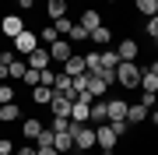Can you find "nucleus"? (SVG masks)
I'll list each match as a JSON object with an SVG mask.
<instances>
[{
    "instance_id": "obj_47",
    "label": "nucleus",
    "mask_w": 158,
    "mask_h": 155,
    "mask_svg": "<svg viewBox=\"0 0 158 155\" xmlns=\"http://www.w3.org/2000/svg\"><path fill=\"white\" fill-rule=\"evenodd\" d=\"M155 4H158V0H155Z\"/></svg>"
},
{
    "instance_id": "obj_24",
    "label": "nucleus",
    "mask_w": 158,
    "mask_h": 155,
    "mask_svg": "<svg viewBox=\"0 0 158 155\" xmlns=\"http://www.w3.org/2000/svg\"><path fill=\"white\" fill-rule=\"evenodd\" d=\"M32 99H35L39 106H49V99H53V88H46V85H35V88H32Z\"/></svg>"
},
{
    "instance_id": "obj_37",
    "label": "nucleus",
    "mask_w": 158,
    "mask_h": 155,
    "mask_svg": "<svg viewBox=\"0 0 158 155\" xmlns=\"http://www.w3.org/2000/svg\"><path fill=\"white\" fill-rule=\"evenodd\" d=\"M155 102H158V95H155V92H141V106H148V109H151Z\"/></svg>"
},
{
    "instance_id": "obj_11",
    "label": "nucleus",
    "mask_w": 158,
    "mask_h": 155,
    "mask_svg": "<svg viewBox=\"0 0 158 155\" xmlns=\"http://www.w3.org/2000/svg\"><path fill=\"white\" fill-rule=\"evenodd\" d=\"M25 63H28V67H35V71H46V67H49V50H32L28 53V57H25Z\"/></svg>"
},
{
    "instance_id": "obj_30",
    "label": "nucleus",
    "mask_w": 158,
    "mask_h": 155,
    "mask_svg": "<svg viewBox=\"0 0 158 155\" xmlns=\"http://www.w3.org/2000/svg\"><path fill=\"white\" fill-rule=\"evenodd\" d=\"M39 39L46 42V46H53V42H56V39H60V35H56V28H53V25H46V28L39 32Z\"/></svg>"
},
{
    "instance_id": "obj_13",
    "label": "nucleus",
    "mask_w": 158,
    "mask_h": 155,
    "mask_svg": "<svg viewBox=\"0 0 158 155\" xmlns=\"http://www.w3.org/2000/svg\"><path fill=\"white\" fill-rule=\"evenodd\" d=\"M63 74H70V78H77V74H85V53H74V57L63 63Z\"/></svg>"
},
{
    "instance_id": "obj_38",
    "label": "nucleus",
    "mask_w": 158,
    "mask_h": 155,
    "mask_svg": "<svg viewBox=\"0 0 158 155\" xmlns=\"http://www.w3.org/2000/svg\"><path fill=\"white\" fill-rule=\"evenodd\" d=\"M35 155H60L56 144H46V148H35Z\"/></svg>"
},
{
    "instance_id": "obj_46",
    "label": "nucleus",
    "mask_w": 158,
    "mask_h": 155,
    "mask_svg": "<svg viewBox=\"0 0 158 155\" xmlns=\"http://www.w3.org/2000/svg\"><path fill=\"white\" fill-rule=\"evenodd\" d=\"M155 109H158V102H155Z\"/></svg>"
},
{
    "instance_id": "obj_19",
    "label": "nucleus",
    "mask_w": 158,
    "mask_h": 155,
    "mask_svg": "<svg viewBox=\"0 0 158 155\" xmlns=\"http://www.w3.org/2000/svg\"><path fill=\"white\" fill-rule=\"evenodd\" d=\"M98 60H102L106 71H116V67H119V53H116V50H98Z\"/></svg>"
},
{
    "instance_id": "obj_4",
    "label": "nucleus",
    "mask_w": 158,
    "mask_h": 155,
    "mask_svg": "<svg viewBox=\"0 0 158 155\" xmlns=\"http://www.w3.org/2000/svg\"><path fill=\"white\" fill-rule=\"evenodd\" d=\"M14 53H21V57H28L32 50H39V32H32V28H25L21 35H14Z\"/></svg>"
},
{
    "instance_id": "obj_15",
    "label": "nucleus",
    "mask_w": 158,
    "mask_h": 155,
    "mask_svg": "<svg viewBox=\"0 0 158 155\" xmlns=\"http://www.w3.org/2000/svg\"><path fill=\"white\" fill-rule=\"evenodd\" d=\"M141 92H155V95H158V74H155L151 67L141 71Z\"/></svg>"
},
{
    "instance_id": "obj_10",
    "label": "nucleus",
    "mask_w": 158,
    "mask_h": 155,
    "mask_svg": "<svg viewBox=\"0 0 158 155\" xmlns=\"http://www.w3.org/2000/svg\"><path fill=\"white\" fill-rule=\"evenodd\" d=\"M116 53H119V60H137L141 57V46H137V39H119Z\"/></svg>"
},
{
    "instance_id": "obj_1",
    "label": "nucleus",
    "mask_w": 158,
    "mask_h": 155,
    "mask_svg": "<svg viewBox=\"0 0 158 155\" xmlns=\"http://www.w3.org/2000/svg\"><path fill=\"white\" fill-rule=\"evenodd\" d=\"M141 63L137 60H119V67H116V85H123V88H141Z\"/></svg>"
},
{
    "instance_id": "obj_21",
    "label": "nucleus",
    "mask_w": 158,
    "mask_h": 155,
    "mask_svg": "<svg viewBox=\"0 0 158 155\" xmlns=\"http://www.w3.org/2000/svg\"><path fill=\"white\" fill-rule=\"evenodd\" d=\"M91 123H106V99H95L91 102V116H88Z\"/></svg>"
},
{
    "instance_id": "obj_33",
    "label": "nucleus",
    "mask_w": 158,
    "mask_h": 155,
    "mask_svg": "<svg viewBox=\"0 0 158 155\" xmlns=\"http://www.w3.org/2000/svg\"><path fill=\"white\" fill-rule=\"evenodd\" d=\"M4 102H14V88L7 85V81L0 85V106H4Z\"/></svg>"
},
{
    "instance_id": "obj_2",
    "label": "nucleus",
    "mask_w": 158,
    "mask_h": 155,
    "mask_svg": "<svg viewBox=\"0 0 158 155\" xmlns=\"http://www.w3.org/2000/svg\"><path fill=\"white\" fill-rule=\"evenodd\" d=\"M67 134L74 138V148H81V152L95 148V127H88V123H74V120H70Z\"/></svg>"
},
{
    "instance_id": "obj_23",
    "label": "nucleus",
    "mask_w": 158,
    "mask_h": 155,
    "mask_svg": "<svg viewBox=\"0 0 158 155\" xmlns=\"http://www.w3.org/2000/svg\"><path fill=\"white\" fill-rule=\"evenodd\" d=\"M25 71H28V63H25V60H11V63H7V78H18V81H21L25 78Z\"/></svg>"
},
{
    "instance_id": "obj_26",
    "label": "nucleus",
    "mask_w": 158,
    "mask_h": 155,
    "mask_svg": "<svg viewBox=\"0 0 158 155\" xmlns=\"http://www.w3.org/2000/svg\"><path fill=\"white\" fill-rule=\"evenodd\" d=\"M53 141H56V131H53V127H42V134L32 144H35V148H46V144H53Z\"/></svg>"
},
{
    "instance_id": "obj_9",
    "label": "nucleus",
    "mask_w": 158,
    "mask_h": 155,
    "mask_svg": "<svg viewBox=\"0 0 158 155\" xmlns=\"http://www.w3.org/2000/svg\"><path fill=\"white\" fill-rule=\"evenodd\" d=\"M0 32H4L7 39H14V35H21V32H25V21H21L18 14H7L4 21H0Z\"/></svg>"
},
{
    "instance_id": "obj_35",
    "label": "nucleus",
    "mask_w": 158,
    "mask_h": 155,
    "mask_svg": "<svg viewBox=\"0 0 158 155\" xmlns=\"http://www.w3.org/2000/svg\"><path fill=\"white\" fill-rule=\"evenodd\" d=\"M109 127H113V134H116V138L130 131V123H127V120H109Z\"/></svg>"
},
{
    "instance_id": "obj_28",
    "label": "nucleus",
    "mask_w": 158,
    "mask_h": 155,
    "mask_svg": "<svg viewBox=\"0 0 158 155\" xmlns=\"http://www.w3.org/2000/svg\"><path fill=\"white\" fill-rule=\"evenodd\" d=\"M137 14L155 18V14H158V4H155V0H137Z\"/></svg>"
},
{
    "instance_id": "obj_45",
    "label": "nucleus",
    "mask_w": 158,
    "mask_h": 155,
    "mask_svg": "<svg viewBox=\"0 0 158 155\" xmlns=\"http://www.w3.org/2000/svg\"><path fill=\"white\" fill-rule=\"evenodd\" d=\"M155 46H158V39H155Z\"/></svg>"
},
{
    "instance_id": "obj_34",
    "label": "nucleus",
    "mask_w": 158,
    "mask_h": 155,
    "mask_svg": "<svg viewBox=\"0 0 158 155\" xmlns=\"http://www.w3.org/2000/svg\"><path fill=\"white\" fill-rule=\"evenodd\" d=\"M144 32L151 35V39H158V14H155V18H148V21H144Z\"/></svg>"
},
{
    "instance_id": "obj_41",
    "label": "nucleus",
    "mask_w": 158,
    "mask_h": 155,
    "mask_svg": "<svg viewBox=\"0 0 158 155\" xmlns=\"http://www.w3.org/2000/svg\"><path fill=\"white\" fill-rule=\"evenodd\" d=\"M7 81V63H0V85Z\"/></svg>"
},
{
    "instance_id": "obj_29",
    "label": "nucleus",
    "mask_w": 158,
    "mask_h": 155,
    "mask_svg": "<svg viewBox=\"0 0 158 155\" xmlns=\"http://www.w3.org/2000/svg\"><path fill=\"white\" fill-rule=\"evenodd\" d=\"M53 28H56V35H70L74 21H70V18H56V21H53Z\"/></svg>"
},
{
    "instance_id": "obj_3",
    "label": "nucleus",
    "mask_w": 158,
    "mask_h": 155,
    "mask_svg": "<svg viewBox=\"0 0 158 155\" xmlns=\"http://www.w3.org/2000/svg\"><path fill=\"white\" fill-rule=\"evenodd\" d=\"M91 102H95V99H91L88 92H81L77 99H74V106H70V120H74V123H88V116H91Z\"/></svg>"
},
{
    "instance_id": "obj_39",
    "label": "nucleus",
    "mask_w": 158,
    "mask_h": 155,
    "mask_svg": "<svg viewBox=\"0 0 158 155\" xmlns=\"http://www.w3.org/2000/svg\"><path fill=\"white\" fill-rule=\"evenodd\" d=\"M14 155H35V144H32V141H25V148H18Z\"/></svg>"
},
{
    "instance_id": "obj_43",
    "label": "nucleus",
    "mask_w": 158,
    "mask_h": 155,
    "mask_svg": "<svg viewBox=\"0 0 158 155\" xmlns=\"http://www.w3.org/2000/svg\"><path fill=\"white\" fill-rule=\"evenodd\" d=\"M148 120H151V123L158 127V109H155V113H148Z\"/></svg>"
},
{
    "instance_id": "obj_6",
    "label": "nucleus",
    "mask_w": 158,
    "mask_h": 155,
    "mask_svg": "<svg viewBox=\"0 0 158 155\" xmlns=\"http://www.w3.org/2000/svg\"><path fill=\"white\" fill-rule=\"evenodd\" d=\"M116 141H119V138L113 134V127H109V123H98V127H95V144H98V148L106 152V155L116 148Z\"/></svg>"
},
{
    "instance_id": "obj_32",
    "label": "nucleus",
    "mask_w": 158,
    "mask_h": 155,
    "mask_svg": "<svg viewBox=\"0 0 158 155\" xmlns=\"http://www.w3.org/2000/svg\"><path fill=\"white\" fill-rule=\"evenodd\" d=\"M21 85L35 88V85H39V71H35V67H28V71H25V78H21Z\"/></svg>"
},
{
    "instance_id": "obj_25",
    "label": "nucleus",
    "mask_w": 158,
    "mask_h": 155,
    "mask_svg": "<svg viewBox=\"0 0 158 155\" xmlns=\"http://www.w3.org/2000/svg\"><path fill=\"white\" fill-rule=\"evenodd\" d=\"M85 71H88V74H95V71H102V60H98V50H88V53H85Z\"/></svg>"
},
{
    "instance_id": "obj_42",
    "label": "nucleus",
    "mask_w": 158,
    "mask_h": 155,
    "mask_svg": "<svg viewBox=\"0 0 158 155\" xmlns=\"http://www.w3.org/2000/svg\"><path fill=\"white\" fill-rule=\"evenodd\" d=\"M32 4H39V0H18V7H32Z\"/></svg>"
},
{
    "instance_id": "obj_16",
    "label": "nucleus",
    "mask_w": 158,
    "mask_h": 155,
    "mask_svg": "<svg viewBox=\"0 0 158 155\" xmlns=\"http://www.w3.org/2000/svg\"><path fill=\"white\" fill-rule=\"evenodd\" d=\"M21 134H25V141H35V138L42 134V123L35 120V116H28V120L21 123Z\"/></svg>"
},
{
    "instance_id": "obj_22",
    "label": "nucleus",
    "mask_w": 158,
    "mask_h": 155,
    "mask_svg": "<svg viewBox=\"0 0 158 155\" xmlns=\"http://www.w3.org/2000/svg\"><path fill=\"white\" fill-rule=\"evenodd\" d=\"M109 39H113V35H109V28H106V25H98V28L88 35V42H95V46H109Z\"/></svg>"
},
{
    "instance_id": "obj_44",
    "label": "nucleus",
    "mask_w": 158,
    "mask_h": 155,
    "mask_svg": "<svg viewBox=\"0 0 158 155\" xmlns=\"http://www.w3.org/2000/svg\"><path fill=\"white\" fill-rule=\"evenodd\" d=\"M109 4H116V0H109Z\"/></svg>"
},
{
    "instance_id": "obj_12",
    "label": "nucleus",
    "mask_w": 158,
    "mask_h": 155,
    "mask_svg": "<svg viewBox=\"0 0 158 155\" xmlns=\"http://www.w3.org/2000/svg\"><path fill=\"white\" fill-rule=\"evenodd\" d=\"M148 113H151L148 106H141V102L134 106V102H130V106H127V123H130V127H134V123H144V120H148Z\"/></svg>"
},
{
    "instance_id": "obj_17",
    "label": "nucleus",
    "mask_w": 158,
    "mask_h": 155,
    "mask_svg": "<svg viewBox=\"0 0 158 155\" xmlns=\"http://www.w3.org/2000/svg\"><path fill=\"white\" fill-rule=\"evenodd\" d=\"M106 88H109V85H106L98 74H88V95H91V99H102V95H106Z\"/></svg>"
},
{
    "instance_id": "obj_7",
    "label": "nucleus",
    "mask_w": 158,
    "mask_h": 155,
    "mask_svg": "<svg viewBox=\"0 0 158 155\" xmlns=\"http://www.w3.org/2000/svg\"><path fill=\"white\" fill-rule=\"evenodd\" d=\"M127 99H106V123L109 120H127Z\"/></svg>"
},
{
    "instance_id": "obj_18",
    "label": "nucleus",
    "mask_w": 158,
    "mask_h": 155,
    "mask_svg": "<svg viewBox=\"0 0 158 155\" xmlns=\"http://www.w3.org/2000/svg\"><path fill=\"white\" fill-rule=\"evenodd\" d=\"M0 120H4V123H14V120H21V106H14V102H4V106H0Z\"/></svg>"
},
{
    "instance_id": "obj_14",
    "label": "nucleus",
    "mask_w": 158,
    "mask_h": 155,
    "mask_svg": "<svg viewBox=\"0 0 158 155\" xmlns=\"http://www.w3.org/2000/svg\"><path fill=\"white\" fill-rule=\"evenodd\" d=\"M77 25H81V28H85V32L91 35V32H95L98 25H102V18H98V11H91V7H88V11L81 14V21H77Z\"/></svg>"
},
{
    "instance_id": "obj_27",
    "label": "nucleus",
    "mask_w": 158,
    "mask_h": 155,
    "mask_svg": "<svg viewBox=\"0 0 158 155\" xmlns=\"http://www.w3.org/2000/svg\"><path fill=\"white\" fill-rule=\"evenodd\" d=\"M53 144H56V152H60V155H67V152L74 148V138L63 131V134H56V141H53Z\"/></svg>"
},
{
    "instance_id": "obj_5",
    "label": "nucleus",
    "mask_w": 158,
    "mask_h": 155,
    "mask_svg": "<svg viewBox=\"0 0 158 155\" xmlns=\"http://www.w3.org/2000/svg\"><path fill=\"white\" fill-rule=\"evenodd\" d=\"M46 50H49V60H53V63H67V60L74 57V42L63 39V35L53 42V46H46Z\"/></svg>"
},
{
    "instance_id": "obj_36",
    "label": "nucleus",
    "mask_w": 158,
    "mask_h": 155,
    "mask_svg": "<svg viewBox=\"0 0 158 155\" xmlns=\"http://www.w3.org/2000/svg\"><path fill=\"white\" fill-rule=\"evenodd\" d=\"M14 141H7V138H0V155H14Z\"/></svg>"
},
{
    "instance_id": "obj_20",
    "label": "nucleus",
    "mask_w": 158,
    "mask_h": 155,
    "mask_svg": "<svg viewBox=\"0 0 158 155\" xmlns=\"http://www.w3.org/2000/svg\"><path fill=\"white\" fill-rule=\"evenodd\" d=\"M46 11H49L53 21L56 18H67V0H46Z\"/></svg>"
},
{
    "instance_id": "obj_40",
    "label": "nucleus",
    "mask_w": 158,
    "mask_h": 155,
    "mask_svg": "<svg viewBox=\"0 0 158 155\" xmlns=\"http://www.w3.org/2000/svg\"><path fill=\"white\" fill-rule=\"evenodd\" d=\"M14 60V50H0V63H11Z\"/></svg>"
},
{
    "instance_id": "obj_8",
    "label": "nucleus",
    "mask_w": 158,
    "mask_h": 155,
    "mask_svg": "<svg viewBox=\"0 0 158 155\" xmlns=\"http://www.w3.org/2000/svg\"><path fill=\"white\" fill-rule=\"evenodd\" d=\"M70 106H74V99H70V95H56V92H53V99H49L53 116H67V120H70Z\"/></svg>"
},
{
    "instance_id": "obj_31",
    "label": "nucleus",
    "mask_w": 158,
    "mask_h": 155,
    "mask_svg": "<svg viewBox=\"0 0 158 155\" xmlns=\"http://www.w3.org/2000/svg\"><path fill=\"white\" fill-rule=\"evenodd\" d=\"M67 39L74 42V46H77V42H88V32H85V28H81V25H74V28H70V35H67Z\"/></svg>"
}]
</instances>
